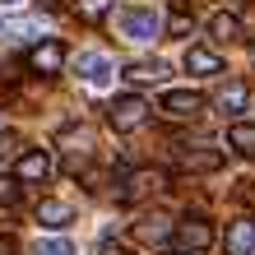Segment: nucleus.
<instances>
[{"mask_svg":"<svg viewBox=\"0 0 255 255\" xmlns=\"http://www.w3.org/2000/svg\"><path fill=\"white\" fill-rule=\"evenodd\" d=\"M33 255H74V246L65 242V237H42V242L33 246Z\"/></svg>","mask_w":255,"mask_h":255,"instance_id":"aec40b11","label":"nucleus"},{"mask_svg":"<svg viewBox=\"0 0 255 255\" xmlns=\"http://www.w3.org/2000/svg\"><path fill=\"white\" fill-rule=\"evenodd\" d=\"M167 255H186V251H167Z\"/></svg>","mask_w":255,"mask_h":255,"instance_id":"cd10ccee","label":"nucleus"},{"mask_svg":"<svg viewBox=\"0 0 255 255\" xmlns=\"http://www.w3.org/2000/svg\"><path fill=\"white\" fill-rule=\"evenodd\" d=\"M172 232H176V223H167L162 214L144 218V223H134V242H148V246H162V242H167Z\"/></svg>","mask_w":255,"mask_h":255,"instance_id":"ddd939ff","label":"nucleus"},{"mask_svg":"<svg viewBox=\"0 0 255 255\" xmlns=\"http://www.w3.org/2000/svg\"><path fill=\"white\" fill-rule=\"evenodd\" d=\"M65 65V42L61 37H37L33 47H28V70L42 74V79H51V74H61Z\"/></svg>","mask_w":255,"mask_h":255,"instance_id":"20e7f679","label":"nucleus"},{"mask_svg":"<svg viewBox=\"0 0 255 255\" xmlns=\"http://www.w3.org/2000/svg\"><path fill=\"white\" fill-rule=\"evenodd\" d=\"M158 107H162L167 121H195L204 112V93H195V88H167L158 98Z\"/></svg>","mask_w":255,"mask_h":255,"instance_id":"39448f33","label":"nucleus"},{"mask_svg":"<svg viewBox=\"0 0 255 255\" xmlns=\"http://www.w3.org/2000/svg\"><path fill=\"white\" fill-rule=\"evenodd\" d=\"M167 65L162 61H134V65H126V79L130 84H158V79H167Z\"/></svg>","mask_w":255,"mask_h":255,"instance_id":"f3484780","label":"nucleus"},{"mask_svg":"<svg viewBox=\"0 0 255 255\" xmlns=\"http://www.w3.org/2000/svg\"><path fill=\"white\" fill-rule=\"evenodd\" d=\"M0 255H14V237H0Z\"/></svg>","mask_w":255,"mask_h":255,"instance_id":"a878e982","label":"nucleus"},{"mask_svg":"<svg viewBox=\"0 0 255 255\" xmlns=\"http://www.w3.org/2000/svg\"><path fill=\"white\" fill-rule=\"evenodd\" d=\"M223 251L228 255H255V218H237L228 223V237H223Z\"/></svg>","mask_w":255,"mask_h":255,"instance_id":"9d476101","label":"nucleus"},{"mask_svg":"<svg viewBox=\"0 0 255 255\" xmlns=\"http://www.w3.org/2000/svg\"><path fill=\"white\" fill-rule=\"evenodd\" d=\"M228 148L237 158H255V121H232L228 126Z\"/></svg>","mask_w":255,"mask_h":255,"instance_id":"4468645a","label":"nucleus"},{"mask_svg":"<svg viewBox=\"0 0 255 255\" xmlns=\"http://www.w3.org/2000/svg\"><path fill=\"white\" fill-rule=\"evenodd\" d=\"M74 74H79L84 84H93V88H107L116 79V65H112L107 51H79L74 56Z\"/></svg>","mask_w":255,"mask_h":255,"instance_id":"0eeeda50","label":"nucleus"},{"mask_svg":"<svg viewBox=\"0 0 255 255\" xmlns=\"http://www.w3.org/2000/svg\"><path fill=\"white\" fill-rule=\"evenodd\" d=\"M98 255H134V251H126V246H121V242H107V246H102V251H98Z\"/></svg>","mask_w":255,"mask_h":255,"instance_id":"393cba45","label":"nucleus"},{"mask_svg":"<svg viewBox=\"0 0 255 255\" xmlns=\"http://www.w3.org/2000/svg\"><path fill=\"white\" fill-rule=\"evenodd\" d=\"M51 176V153L47 148H23L19 162H14V181L19 186H37V181H47Z\"/></svg>","mask_w":255,"mask_h":255,"instance_id":"1a4fd4ad","label":"nucleus"},{"mask_svg":"<svg viewBox=\"0 0 255 255\" xmlns=\"http://www.w3.org/2000/svg\"><path fill=\"white\" fill-rule=\"evenodd\" d=\"M162 33V14L153 5H126L121 9V37L130 42H153Z\"/></svg>","mask_w":255,"mask_h":255,"instance_id":"f03ea898","label":"nucleus"},{"mask_svg":"<svg viewBox=\"0 0 255 255\" xmlns=\"http://www.w3.org/2000/svg\"><path fill=\"white\" fill-rule=\"evenodd\" d=\"M148 121V107H144V98L139 93H121V98H112L107 102V126L116 134H130V130H139Z\"/></svg>","mask_w":255,"mask_h":255,"instance_id":"7ed1b4c3","label":"nucleus"},{"mask_svg":"<svg viewBox=\"0 0 255 255\" xmlns=\"http://www.w3.org/2000/svg\"><path fill=\"white\" fill-rule=\"evenodd\" d=\"M74 14H79L84 23H98L112 14V0H74Z\"/></svg>","mask_w":255,"mask_h":255,"instance_id":"6ab92c4d","label":"nucleus"},{"mask_svg":"<svg viewBox=\"0 0 255 255\" xmlns=\"http://www.w3.org/2000/svg\"><path fill=\"white\" fill-rule=\"evenodd\" d=\"M167 186L162 167H139V172H121V200H148Z\"/></svg>","mask_w":255,"mask_h":255,"instance_id":"423d86ee","label":"nucleus"},{"mask_svg":"<svg viewBox=\"0 0 255 255\" xmlns=\"http://www.w3.org/2000/svg\"><path fill=\"white\" fill-rule=\"evenodd\" d=\"M172 242H176V251H186V255H204L209 246L218 242V232H214V223H209V218L190 214V218H181V223H176Z\"/></svg>","mask_w":255,"mask_h":255,"instance_id":"f257e3e1","label":"nucleus"},{"mask_svg":"<svg viewBox=\"0 0 255 255\" xmlns=\"http://www.w3.org/2000/svg\"><path fill=\"white\" fill-rule=\"evenodd\" d=\"M0 5H19V0H0Z\"/></svg>","mask_w":255,"mask_h":255,"instance_id":"bb28decb","label":"nucleus"},{"mask_svg":"<svg viewBox=\"0 0 255 255\" xmlns=\"http://www.w3.org/2000/svg\"><path fill=\"white\" fill-rule=\"evenodd\" d=\"M19 195H23V186L14 181V176H0V209H14V204H19Z\"/></svg>","mask_w":255,"mask_h":255,"instance_id":"412c9836","label":"nucleus"},{"mask_svg":"<svg viewBox=\"0 0 255 255\" xmlns=\"http://www.w3.org/2000/svg\"><path fill=\"white\" fill-rule=\"evenodd\" d=\"M186 70H190V74H223L228 65H223V56H218V51H209V47H190V51H186Z\"/></svg>","mask_w":255,"mask_h":255,"instance_id":"dca6fc26","label":"nucleus"},{"mask_svg":"<svg viewBox=\"0 0 255 255\" xmlns=\"http://www.w3.org/2000/svg\"><path fill=\"white\" fill-rule=\"evenodd\" d=\"M246 102H251V88H246L242 79L223 84L218 93H214V107H218V112H228V116H242V112H246Z\"/></svg>","mask_w":255,"mask_h":255,"instance_id":"9b49d317","label":"nucleus"},{"mask_svg":"<svg viewBox=\"0 0 255 255\" xmlns=\"http://www.w3.org/2000/svg\"><path fill=\"white\" fill-rule=\"evenodd\" d=\"M14 148H19V134H14V130H0V158H9Z\"/></svg>","mask_w":255,"mask_h":255,"instance_id":"b1692460","label":"nucleus"},{"mask_svg":"<svg viewBox=\"0 0 255 255\" xmlns=\"http://www.w3.org/2000/svg\"><path fill=\"white\" fill-rule=\"evenodd\" d=\"M37 223H42L47 232H65L70 223H74V209H70L65 200H42V204H37Z\"/></svg>","mask_w":255,"mask_h":255,"instance_id":"f8f14e48","label":"nucleus"},{"mask_svg":"<svg viewBox=\"0 0 255 255\" xmlns=\"http://www.w3.org/2000/svg\"><path fill=\"white\" fill-rule=\"evenodd\" d=\"M37 19H0V33H9V37H19V33H37Z\"/></svg>","mask_w":255,"mask_h":255,"instance_id":"4be33fe9","label":"nucleus"},{"mask_svg":"<svg viewBox=\"0 0 255 255\" xmlns=\"http://www.w3.org/2000/svg\"><path fill=\"white\" fill-rule=\"evenodd\" d=\"M176 153H172V167H181V172H218L223 167V153L218 148H209V144H195V148H186V144H172Z\"/></svg>","mask_w":255,"mask_h":255,"instance_id":"6e6552de","label":"nucleus"},{"mask_svg":"<svg viewBox=\"0 0 255 255\" xmlns=\"http://www.w3.org/2000/svg\"><path fill=\"white\" fill-rule=\"evenodd\" d=\"M61 148H70V153H88V148H93V130L79 126V121L65 126V130H61Z\"/></svg>","mask_w":255,"mask_h":255,"instance_id":"a211bd4d","label":"nucleus"},{"mask_svg":"<svg viewBox=\"0 0 255 255\" xmlns=\"http://www.w3.org/2000/svg\"><path fill=\"white\" fill-rule=\"evenodd\" d=\"M162 28H167L172 37H186V33H190V14L176 9V14H167V19H162Z\"/></svg>","mask_w":255,"mask_h":255,"instance_id":"5701e85b","label":"nucleus"},{"mask_svg":"<svg viewBox=\"0 0 255 255\" xmlns=\"http://www.w3.org/2000/svg\"><path fill=\"white\" fill-rule=\"evenodd\" d=\"M209 37H214V42H237V37H242V19H237L232 9L209 14Z\"/></svg>","mask_w":255,"mask_h":255,"instance_id":"2eb2a0df","label":"nucleus"}]
</instances>
